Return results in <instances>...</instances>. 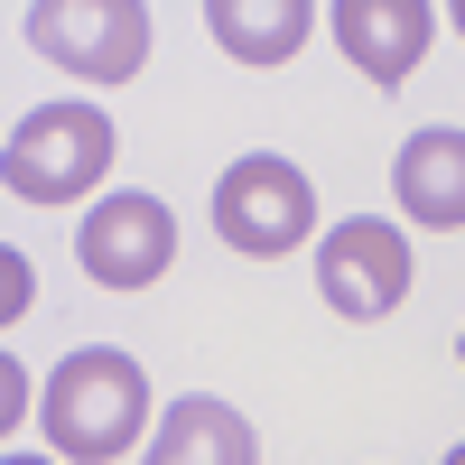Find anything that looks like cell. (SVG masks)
<instances>
[{"label": "cell", "instance_id": "1", "mask_svg": "<svg viewBox=\"0 0 465 465\" xmlns=\"http://www.w3.org/2000/svg\"><path fill=\"white\" fill-rule=\"evenodd\" d=\"M37 429L65 465H112L131 456L149 429V372L122 354V344H74V354L47 372L37 391Z\"/></svg>", "mask_w": 465, "mask_h": 465}, {"label": "cell", "instance_id": "2", "mask_svg": "<svg viewBox=\"0 0 465 465\" xmlns=\"http://www.w3.org/2000/svg\"><path fill=\"white\" fill-rule=\"evenodd\" d=\"M112 159H122V140H112L103 103H37L0 149V186L19 205H74L112 177Z\"/></svg>", "mask_w": 465, "mask_h": 465}, {"label": "cell", "instance_id": "3", "mask_svg": "<svg viewBox=\"0 0 465 465\" xmlns=\"http://www.w3.org/2000/svg\"><path fill=\"white\" fill-rule=\"evenodd\" d=\"M19 37L47 65L84 74V84H131L149 65V10L140 0H28Z\"/></svg>", "mask_w": 465, "mask_h": 465}, {"label": "cell", "instance_id": "4", "mask_svg": "<svg viewBox=\"0 0 465 465\" xmlns=\"http://www.w3.org/2000/svg\"><path fill=\"white\" fill-rule=\"evenodd\" d=\"M214 232H223V252H242V261H280V252H298L307 232H317V186H307L280 149H252V159H232L214 177Z\"/></svg>", "mask_w": 465, "mask_h": 465}, {"label": "cell", "instance_id": "5", "mask_svg": "<svg viewBox=\"0 0 465 465\" xmlns=\"http://www.w3.org/2000/svg\"><path fill=\"white\" fill-rule=\"evenodd\" d=\"M410 280H419V252H410V232L381 223V214H344L317 242V289H326L335 317H354V326H381L410 298Z\"/></svg>", "mask_w": 465, "mask_h": 465}, {"label": "cell", "instance_id": "6", "mask_svg": "<svg viewBox=\"0 0 465 465\" xmlns=\"http://www.w3.org/2000/svg\"><path fill=\"white\" fill-rule=\"evenodd\" d=\"M74 252H84L94 289H149V280H168V261H177V214L159 196H140V186H112L84 214Z\"/></svg>", "mask_w": 465, "mask_h": 465}, {"label": "cell", "instance_id": "7", "mask_svg": "<svg viewBox=\"0 0 465 465\" xmlns=\"http://www.w3.org/2000/svg\"><path fill=\"white\" fill-rule=\"evenodd\" d=\"M326 28H335V47L354 56L381 94H391V84H410V74H419V56H429V37H438L447 19L429 10V0H335Z\"/></svg>", "mask_w": 465, "mask_h": 465}, {"label": "cell", "instance_id": "8", "mask_svg": "<svg viewBox=\"0 0 465 465\" xmlns=\"http://www.w3.org/2000/svg\"><path fill=\"white\" fill-rule=\"evenodd\" d=\"M391 196H401V214H410L419 232H456V223H465V131H456V122H429V131L401 140Z\"/></svg>", "mask_w": 465, "mask_h": 465}, {"label": "cell", "instance_id": "9", "mask_svg": "<svg viewBox=\"0 0 465 465\" xmlns=\"http://www.w3.org/2000/svg\"><path fill=\"white\" fill-rule=\"evenodd\" d=\"M149 465H261V438L232 401L186 391V401H168L159 438H149Z\"/></svg>", "mask_w": 465, "mask_h": 465}, {"label": "cell", "instance_id": "10", "mask_svg": "<svg viewBox=\"0 0 465 465\" xmlns=\"http://www.w3.org/2000/svg\"><path fill=\"white\" fill-rule=\"evenodd\" d=\"M205 28H214V47L242 56V65H289L307 37L326 28V10L317 0H270V10H252V0H205Z\"/></svg>", "mask_w": 465, "mask_h": 465}, {"label": "cell", "instance_id": "11", "mask_svg": "<svg viewBox=\"0 0 465 465\" xmlns=\"http://www.w3.org/2000/svg\"><path fill=\"white\" fill-rule=\"evenodd\" d=\"M19 419H28V372L0 363V429H19Z\"/></svg>", "mask_w": 465, "mask_h": 465}, {"label": "cell", "instance_id": "12", "mask_svg": "<svg viewBox=\"0 0 465 465\" xmlns=\"http://www.w3.org/2000/svg\"><path fill=\"white\" fill-rule=\"evenodd\" d=\"M0 298H10V317L28 307V270H19V252H0Z\"/></svg>", "mask_w": 465, "mask_h": 465}, {"label": "cell", "instance_id": "13", "mask_svg": "<svg viewBox=\"0 0 465 465\" xmlns=\"http://www.w3.org/2000/svg\"><path fill=\"white\" fill-rule=\"evenodd\" d=\"M0 465H65V456H28V447H10V456H0Z\"/></svg>", "mask_w": 465, "mask_h": 465}, {"label": "cell", "instance_id": "14", "mask_svg": "<svg viewBox=\"0 0 465 465\" xmlns=\"http://www.w3.org/2000/svg\"><path fill=\"white\" fill-rule=\"evenodd\" d=\"M447 28H456V37H465V0H456V10H447Z\"/></svg>", "mask_w": 465, "mask_h": 465}, {"label": "cell", "instance_id": "15", "mask_svg": "<svg viewBox=\"0 0 465 465\" xmlns=\"http://www.w3.org/2000/svg\"><path fill=\"white\" fill-rule=\"evenodd\" d=\"M447 465H465V447H447Z\"/></svg>", "mask_w": 465, "mask_h": 465}, {"label": "cell", "instance_id": "16", "mask_svg": "<svg viewBox=\"0 0 465 465\" xmlns=\"http://www.w3.org/2000/svg\"><path fill=\"white\" fill-rule=\"evenodd\" d=\"M456 363H465V335H456Z\"/></svg>", "mask_w": 465, "mask_h": 465}]
</instances>
